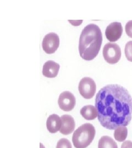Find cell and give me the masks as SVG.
Masks as SVG:
<instances>
[{
	"label": "cell",
	"instance_id": "cell-8",
	"mask_svg": "<svg viewBox=\"0 0 132 148\" xmlns=\"http://www.w3.org/2000/svg\"><path fill=\"white\" fill-rule=\"evenodd\" d=\"M123 32V27L120 22H113L106 27V37L110 42H116L121 37Z\"/></svg>",
	"mask_w": 132,
	"mask_h": 148
},
{
	"label": "cell",
	"instance_id": "cell-7",
	"mask_svg": "<svg viewBox=\"0 0 132 148\" xmlns=\"http://www.w3.org/2000/svg\"><path fill=\"white\" fill-rule=\"evenodd\" d=\"M60 109L64 111H70L74 109L76 101L74 95L69 91H64L59 95L58 101Z\"/></svg>",
	"mask_w": 132,
	"mask_h": 148
},
{
	"label": "cell",
	"instance_id": "cell-2",
	"mask_svg": "<svg viewBox=\"0 0 132 148\" xmlns=\"http://www.w3.org/2000/svg\"><path fill=\"white\" fill-rule=\"evenodd\" d=\"M102 42V34L100 27L94 24L86 25L82 30L79 39V51L82 58L92 60L96 58Z\"/></svg>",
	"mask_w": 132,
	"mask_h": 148
},
{
	"label": "cell",
	"instance_id": "cell-12",
	"mask_svg": "<svg viewBox=\"0 0 132 148\" xmlns=\"http://www.w3.org/2000/svg\"><path fill=\"white\" fill-rule=\"evenodd\" d=\"M80 114L87 120H93L98 116L96 107L91 105L84 106L80 110Z\"/></svg>",
	"mask_w": 132,
	"mask_h": 148
},
{
	"label": "cell",
	"instance_id": "cell-17",
	"mask_svg": "<svg viewBox=\"0 0 132 148\" xmlns=\"http://www.w3.org/2000/svg\"><path fill=\"white\" fill-rule=\"evenodd\" d=\"M125 29L127 35L129 37L132 38V21H130L127 23L125 27Z\"/></svg>",
	"mask_w": 132,
	"mask_h": 148
},
{
	"label": "cell",
	"instance_id": "cell-19",
	"mask_svg": "<svg viewBox=\"0 0 132 148\" xmlns=\"http://www.w3.org/2000/svg\"><path fill=\"white\" fill-rule=\"evenodd\" d=\"M40 148H45V147L42 145V144L41 143H40Z\"/></svg>",
	"mask_w": 132,
	"mask_h": 148
},
{
	"label": "cell",
	"instance_id": "cell-10",
	"mask_svg": "<svg viewBox=\"0 0 132 148\" xmlns=\"http://www.w3.org/2000/svg\"><path fill=\"white\" fill-rule=\"evenodd\" d=\"M60 66L53 60H48L44 64L42 68V74L48 78H54L58 75Z\"/></svg>",
	"mask_w": 132,
	"mask_h": 148
},
{
	"label": "cell",
	"instance_id": "cell-4",
	"mask_svg": "<svg viewBox=\"0 0 132 148\" xmlns=\"http://www.w3.org/2000/svg\"><path fill=\"white\" fill-rule=\"evenodd\" d=\"M103 56L108 63H117L121 57V48L115 43H108L103 48Z\"/></svg>",
	"mask_w": 132,
	"mask_h": 148
},
{
	"label": "cell",
	"instance_id": "cell-6",
	"mask_svg": "<svg viewBox=\"0 0 132 148\" xmlns=\"http://www.w3.org/2000/svg\"><path fill=\"white\" fill-rule=\"evenodd\" d=\"M59 46V38L55 32L48 33L44 38L42 42L43 50L47 54H53Z\"/></svg>",
	"mask_w": 132,
	"mask_h": 148
},
{
	"label": "cell",
	"instance_id": "cell-11",
	"mask_svg": "<svg viewBox=\"0 0 132 148\" xmlns=\"http://www.w3.org/2000/svg\"><path fill=\"white\" fill-rule=\"evenodd\" d=\"M62 125L61 118L56 114L50 115L47 119L46 127L48 131L51 133H55L60 130Z\"/></svg>",
	"mask_w": 132,
	"mask_h": 148
},
{
	"label": "cell",
	"instance_id": "cell-14",
	"mask_svg": "<svg viewBox=\"0 0 132 148\" xmlns=\"http://www.w3.org/2000/svg\"><path fill=\"white\" fill-rule=\"evenodd\" d=\"M128 136V129L126 126H120L117 128L114 132V137L115 139L122 142L124 141Z\"/></svg>",
	"mask_w": 132,
	"mask_h": 148
},
{
	"label": "cell",
	"instance_id": "cell-9",
	"mask_svg": "<svg viewBox=\"0 0 132 148\" xmlns=\"http://www.w3.org/2000/svg\"><path fill=\"white\" fill-rule=\"evenodd\" d=\"M62 125L59 132L61 133L68 135L73 132L75 123L73 117L69 115H64L61 117Z\"/></svg>",
	"mask_w": 132,
	"mask_h": 148
},
{
	"label": "cell",
	"instance_id": "cell-3",
	"mask_svg": "<svg viewBox=\"0 0 132 148\" xmlns=\"http://www.w3.org/2000/svg\"><path fill=\"white\" fill-rule=\"evenodd\" d=\"M95 127L90 123H85L78 128L72 137V142L75 148L88 147L95 137Z\"/></svg>",
	"mask_w": 132,
	"mask_h": 148
},
{
	"label": "cell",
	"instance_id": "cell-5",
	"mask_svg": "<svg viewBox=\"0 0 132 148\" xmlns=\"http://www.w3.org/2000/svg\"><path fill=\"white\" fill-rule=\"evenodd\" d=\"M96 86L94 79L85 77L80 80L78 90L81 95L86 99L92 98L95 95Z\"/></svg>",
	"mask_w": 132,
	"mask_h": 148
},
{
	"label": "cell",
	"instance_id": "cell-13",
	"mask_svg": "<svg viewBox=\"0 0 132 148\" xmlns=\"http://www.w3.org/2000/svg\"><path fill=\"white\" fill-rule=\"evenodd\" d=\"M98 148H118L115 140L109 136H103L99 141Z\"/></svg>",
	"mask_w": 132,
	"mask_h": 148
},
{
	"label": "cell",
	"instance_id": "cell-16",
	"mask_svg": "<svg viewBox=\"0 0 132 148\" xmlns=\"http://www.w3.org/2000/svg\"><path fill=\"white\" fill-rule=\"evenodd\" d=\"M56 148H72V145L68 139L62 138L58 140Z\"/></svg>",
	"mask_w": 132,
	"mask_h": 148
},
{
	"label": "cell",
	"instance_id": "cell-18",
	"mask_svg": "<svg viewBox=\"0 0 132 148\" xmlns=\"http://www.w3.org/2000/svg\"><path fill=\"white\" fill-rule=\"evenodd\" d=\"M121 148H132V142L126 140L122 144Z\"/></svg>",
	"mask_w": 132,
	"mask_h": 148
},
{
	"label": "cell",
	"instance_id": "cell-1",
	"mask_svg": "<svg viewBox=\"0 0 132 148\" xmlns=\"http://www.w3.org/2000/svg\"><path fill=\"white\" fill-rule=\"evenodd\" d=\"M98 120L107 130L127 126L132 120V98L128 90L118 85L102 88L95 98Z\"/></svg>",
	"mask_w": 132,
	"mask_h": 148
},
{
	"label": "cell",
	"instance_id": "cell-15",
	"mask_svg": "<svg viewBox=\"0 0 132 148\" xmlns=\"http://www.w3.org/2000/svg\"><path fill=\"white\" fill-rule=\"evenodd\" d=\"M124 52L128 60L132 62V41H130L126 43Z\"/></svg>",
	"mask_w": 132,
	"mask_h": 148
}]
</instances>
